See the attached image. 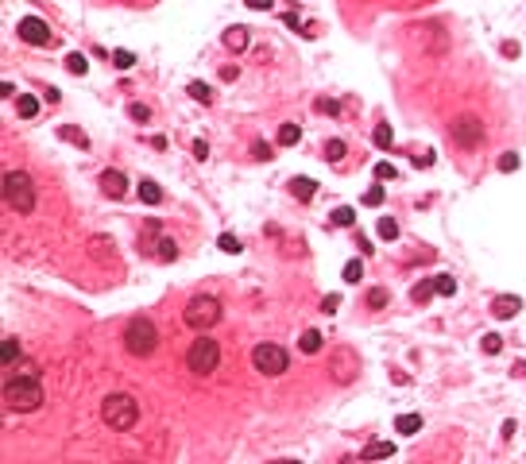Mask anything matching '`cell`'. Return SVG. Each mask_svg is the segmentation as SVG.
I'll list each match as a JSON object with an SVG mask.
<instances>
[{"label": "cell", "instance_id": "cell-48", "mask_svg": "<svg viewBox=\"0 0 526 464\" xmlns=\"http://www.w3.org/2000/svg\"><path fill=\"white\" fill-rule=\"evenodd\" d=\"M414 163H418V166H430V163H434V151H418Z\"/></svg>", "mask_w": 526, "mask_h": 464}, {"label": "cell", "instance_id": "cell-39", "mask_svg": "<svg viewBox=\"0 0 526 464\" xmlns=\"http://www.w3.org/2000/svg\"><path fill=\"white\" fill-rule=\"evenodd\" d=\"M499 171H503V174L518 171V155H515V151H503V155H499Z\"/></svg>", "mask_w": 526, "mask_h": 464}, {"label": "cell", "instance_id": "cell-27", "mask_svg": "<svg viewBox=\"0 0 526 464\" xmlns=\"http://www.w3.org/2000/svg\"><path fill=\"white\" fill-rule=\"evenodd\" d=\"M298 140H302V128L298 124H283V128H279V143H283V147H294Z\"/></svg>", "mask_w": 526, "mask_h": 464}, {"label": "cell", "instance_id": "cell-20", "mask_svg": "<svg viewBox=\"0 0 526 464\" xmlns=\"http://www.w3.org/2000/svg\"><path fill=\"white\" fill-rule=\"evenodd\" d=\"M155 256H159L163 263H175L178 259V244L170 240V236H159V240H155Z\"/></svg>", "mask_w": 526, "mask_h": 464}, {"label": "cell", "instance_id": "cell-31", "mask_svg": "<svg viewBox=\"0 0 526 464\" xmlns=\"http://www.w3.org/2000/svg\"><path fill=\"white\" fill-rule=\"evenodd\" d=\"M217 248H221V252H228V256H236V252H240L244 244H240V236H233V232H225V236H221V240H217Z\"/></svg>", "mask_w": 526, "mask_h": 464}, {"label": "cell", "instance_id": "cell-19", "mask_svg": "<svg viewBox=\"0 0 526 464\" xmlns=\"http://www.w3.org/2000/svg\"><path fill=\"white\" fill-rule=\"evenodd\" d=\"M140 201H147V205H159V201H163V186L151 182V178H143V182H140Z\"/></svg>", "mask_w": 526, "mask_h": 464}, {"label": "cell", "instance_id": "cell-53", "mask_svg": "<svg viewBox=\"0 0 526 464\" xmlns=\"http://www.w3.org/2000/svg\"><path fill=\"white\" fill-rule=\"evenodd\" d=\"M511 375H526V364H515L511 368Z\"/></svg>", "mask_w": 526, "mask_h": 464}, {"label": "cell", "instance_id": "cell-40", "mask_svg": "<svg viewBox=\"0 0 526 464\" xmlns=\"http://www.w3.org/2000/svg\"><path fill=\"white\" fill-rule=\"evenodd\" d=\"M283 24H286V27H294V31H302V35H314V27H306L298 16H294V12H286V16H283Z\"/></svg>", "mask_w": 526, "mask_h": 464}, {"label": "cell", "instance_id": "cell-25", "mask_svg": "<svg viewBox=\"0 0 526 464\" xmlns=\"http://www.w3.org/2000/svg\"><path fill=\"white\" fill-rule=\"evenodd\" d=\"M186 93H190L193 101H201V105H213V89H209L205 82H190L186 85Z\"/></svg>", "mask_w": 526, "mask_h": 464}, {"label": "cell", "instance_id": "cell-10", "mask_svg": "<svg viewBox=\"0 0 526 464\" xmlns=\"http://www.w3.org/2000/svg\"><path fill=\"white\" fill-rule=\"evenodd\" d=\"M329 375H333L337 383H352L360 375V356L352 348H337V356L329 360Z\"/></svg>", "mask_w": 526, "mask_h": 464}, {"label": "cell", "instance_id": "cell-8", "mask_svg": "<svg viewBox=\"0 0 526 464\" xmlns=\"http://www.w3.org/2000/svg\"><path fill=\"white\" fill-rule=\"evenodd\" d=\"M449 136H453V143H457L460 151H476L480 143L488 140V128H484V120H476V116H457L453 128H449Z\"/></svg>", "mask_w": 526, "mask_h": 464}, {"label": "cell", "instance_id": "cell-18", "mask_svg": "<svg viewBox=\"0 0 526 464\" xmlns=\"http://www.w3.org/2000/svg\"><path fill=\"white\" fill-rule=\"evenodd\" d=\"M372 143H376L379 151H391V147H395V132H391V124H387V120H379V124H376Z\"/></svg>", "mask_w": 526, "mask_h": 464}, {"label": "cell", "instance_id": "cell-12", "mask_svg": "<svg viewBox=\"0 0 526 464\" xmlns=\"http://www.w3.org/2000/svg\"><path fill=\"white\" fill-rule=\"evenodd\" d=\"M20 39L31 43V47H47V43H50V27L43 24L39 16H24V20H20Z\"/></svg>", "mask_w": 526, "mask_h": 464}, {"label": "cell", "instance_id": "cell-29", "mask_svg": "<svg viewBox=\"0 0 526 464\" xmlns=\"http://www.w3.org/2000/svg\"><path fill=\"white\" fill-rule=\"evenodd\" d=\"M434 287H437V294H441V298L457 294V279H453V275H437V279H434Z\"/></svg>", "mask_w": 526, "mask_h": 464}, {"label": "cell", "instance_id": "cell-16", "mask_svg": "<svg viewBox=\"0 0 526 464\" xmlns=\"http://www.w3.org/2000/svg\"><path fill=\"white\" fill-rule=\"evenodd\" d=\"M286 190H291V198L309 201L314 194H318V182H314V178H291V182H286Z\"/></svg>", "mask_w": 526, "mask_h": 464}, {"label": "cell", "instance_id": "cell-38", "mask_svg": "<svg viewBox=\"0 0 526 464\" xmlns=\"http://www.w3.org/2000/svg\"><path fill=\"white\" fill-rule=\"evenodd\" d=\"M251 159L268 163V159H271V143H268V140H256V143H251Z\"/></svg>", "mask_w": 526, "mask_h": 464}, {"label": "cell", "instance_id": "cell-28", "mask_svg": "<svg viewBox=\"0 0 526 464\" xmlns=\"http://www.w3.org/2000/svg\"><path fill=\"white\" fill-rule=\"evenodd\" d=\"M333 224H341V229H352V224H356V209H349V205L333 209Z\"/></svg>", "mask_w": 526, "mask_h": 464}, {"label": "cell", "instance_id": "cell-45", "mask_svg": "<svg viewBox=\"0 0 526 464\" xmlns=\"http://www.w3.org/2000/svg\"><path fill=\"white\" fill-rule=\"evenodd\" d=\"M128 113H132V120H136V124H143V120L151 116V108H147V105H132Z\"/></svg>", "mask_w": 526, "mask_h": 464}, {"label": "cell", "instance_id": "cell-47", "mask_svg": "<svg viewBox=\"0 0 526 464\" xmlns=\"http://www.w3.org/2000/svg\"><path fill=\"white\" fill-rule=\"evenodd\" d=\"M193 159H209V143L205 140H193Z\"/></svg>", "mask_w": 526, "mask_h": 464}, {"label": "cell", "instance_id": "cell-41", "mask_svg": "<svg viewBox=\"0 0 526 464\" xmlns=\"http://www.w3.org/2000/svg\"><path fill=\"white\" fill-rule=\"evenodd\" d=\"M395 174H399V171H395V163H376V178H379V182H391Z\"/></svg>", "mask_w": 526, "mask_h": 464}, {"label": "cell", "instance_id": "cell-4", "mask_svg": "<svg viewBox=\"0 0 526 464\" xmlns=\"http://www.w3.org/2000/svg\"><path fill=\"white\" fill-rule=\"evenodd\" d=\"M4 201L12 213H35V186L27 171H8L4 174Z\"/></svg>", "mask_w": 526, "mask_h": 464}, {"label": "cell", "instance_id": "cell-11", "mask_svg": "<svg viewBox=\"0 0 526 464\" xmlns=\"http://www.w3.org/2000/svg\"><path fill=\"white\" fill-rule=\"evenodd\" d=\"M85 248H89V259H93V263H101V267H112V263L120 259V256H117V244H112L105 232H93Z\"/></svg>", "mask_w": 526, "mask_h": 464}, {"label": "cell", "instance_id": "cell-30", "mask_svg": "<svg viewBox=\"0 0 526 464\" xmlns=\"http://www.w3.org/2000/svg\"><path fill=\"white\" fill-rule=\"evenodd\" d=\"M379 236H383V240H399V221L383 217V221H379Z\"/></svg>", "mask_w": 526, "mask_h": 464}, {"label": "cell", "instance_id": "cell-2", "mask_svg": "<svg viewBox=\"0 0 526 464\" xmlns=\"http://www.w3.org/2000/svg\"><path fill=\"white\" fill-rule=\"evenodd\" d=\"M101 422L117 433L136 430V422H140V403H136L128 391H112V395H105V403H101Z\"/></svg>", "mask_w": 526, "mask_h": 464}, {"label": "cell", "instance_id": "cell-14", "mask_svg": "<svg viewBox=\"0 0 526 464\" xmlns=\"http://www.w3.org/2000/svg\"><path fill=\"white\" fill-rule=\"evenodd\" d=\"M518 310H523V294H495L492 298V317H499V321L515 317Z\"/></svg>", "mask_w": 526, "mask_h": 464}, {"label": "cell", "instance_id": "cell-36", "mask_svg": "<svg viewBox=\"0 0 526 464\" xmlns=\"http://www.w3.org/2000/svg\"><path fill=\"white\" fill-rule=\"evenodd\" d=\"M360 279H364V263H360V259L344 263V282H360Z\"/></svg>", "mask_w": 526, "mask_h": 464}, {"label": "cell", "instance_id": "cell-52", "mask_svg": "<svg viewBox=\"0 0 526 464\" xmlns=\"http://www.w3.org/2000/svg\"><path fill=\"white\" fill-rule=\"evenodd\" d=\"M356 248H360V252H367V256H372V240H367V236H356Z\"/></svg>", "mask_w": 526, "mask_h": 464}, {"label": "cell", "instance_id": "cell-17", "mask_svg": "<svg viewBox=\"0 0 526 464\" xmlns=\"http://www.w3.org/2000/svg\"><path fill=\"white\" fill-rule=\"evenodd\" d=\"M387 456H395V441H376V445H367L364 453H360V461H387Z\"/></svg>", "mask_w": 526, "mask_h": 464}, {"label": "cell", "instance_id": "cell-22", "mask_svg": "<svg viewBox=\"0 0 526 464\" xmlns=\"http://www.w3.org/2000/svg\"><path fill=\"white\" fill-rule=\"evenodd\" d=\"M59 136H62V140H70L74 147H89V136H85L78 124H62V128H59Z\"/></svg>", "mask_w": 526, "mask_h": 464}, {"label": "cell", "instance_id": "cell-37", "mask_svg": "<svg viewBox=\"0 0 526 464\" xmlns=\"http://www.w3.org/2000/svg\"><path fill=\"white\" fill-rule=\"evenodd\" d=\"M326 159H329V163H341V159H344V143L341 140H329L326 143Z\"/></svg>", "mask_w": 526, "mask_h": 464}, {"label": "cell", "instance_id": "cell-54", "mask_svg": "<svg viewBox=\"0 0 526 464\" xmlns=\"http://www.w3.org/2000/svg\"><path fill=\"white\" fill-rule=\"evenodd\" d=\"M402 4H414V0H402Z\"/></svg>", "mask_w": 526, "mask_h": 464}, {"label": "cell", "instance_id": "cell-3", "mask_svg": "<svg viewBox=\"0 0 526 464\" xmlns=\"http://www.w3.org/2000/svg\"><path fill=\"white\" fill-rule=\"evenodd\" d=\"M186 368H190L193 375H213L221 368V345L209 337V333H201V337L186 348Z\"/></svg>", "mask_w": 526, "mask_h": 464}, {"label": "cell", "instance_id": "cell-43", "mask_svg": "<svg viewBox=\"0 0 526 464\" xmlns=\"http://www.w3.org/2000/svg\"><path fill=\"white\" fill-rule=\"evenodd\" d=\"M341 310V294H326L321 298V314H337Z\"/></svg>", "mask_w": 526, "mask_h": 464}, {"label": "cell", "instance_id": "cell-34", "mask_svg": "<svg viewBox=\"0 0 526 464\" xmlns=\"http://www.w3.org/2000/svg\"><path fill=\"white\" fill-rule=\"evenodd\" d=\"M480 345H484V352H488V356H495V352H503V337H499V333H488V337L480 340Z\"/></svg>", "mask_w": 526, "mask_h": 464}, {"label": "cell", "instance_id": "cell-13", "mask_svg": "<svg viewBox=\"0 0 526 464\" xmlns=\"http://www.w3.org/2000/svg\"><path fill=\"white\" fill-rule=\"evenodd\" d=\"M101 194L112 201H124L128 194V174L124 171H101Z\"/></svg>", "mask_w": 526, "mask_h": 464}, {"label": "cell", "instance_id": "cell-5", "mask_svg": "<svg viewBox=\"0 0 526 464\" xmlns=\"http://www.w3.org/2000/svg\"><path fill=\"white\" fill-rule=\"evenodd\" d=\"M124 348H128V356L147 360L151 352L159 348V329H155L147 317H136V321H128V329H124Z\"/></svg>", "mask_w": 526, "mask_h": 464}, {"label": "cell", "instance_id": "cell-42", "mask_svg": "<svg viewBox=\"0 0 526 464\" xmlns=\"http://www.w3.org/2000/svg\"><path fill=\"white\" fill-rule=\"evenodd\" d=\"M112 62H117L120 70H128V66H136V55H132V50H117V55H112Z\"/></svg>", "mask_w": 526, "mask_h": 464}, {"label": "cell", "instance_id": "cell-32", "mask_svg": "<svg viewBox=\"0 0 526 464\" xmlns=\"http://www.w3.org/2000/svg\"><path fill=\"white\" fill-rule=\"evenodd\" d=\"M367 306H372V310H383V306H387V290H383V287H372V290H367Z\"/></svg>", "mask_w": 526, "mask_h": 464}, {"label": "cell", "instance_id": "cell-51", "mask_svg": "<svg viewBox=\"0 0 526 464\" xmlns=\"http://www.w3.org/2000/svg\"><path fill=\"white\" fill-rule=\"evenodd\" d=\"M503 55H507V58H518V43L507 39V43H503Z\"/></svg>", "mask_w": 526, "mask_h": 464}, {"label": "cell", "instance_id": "cell-44", "mask_svg": "<svg viewBox=\"0 0 526 464\" xmlns=\"http://www.w3.org/2000/svg\"><path fill=\"white\" fill-rule=\"evenodd\" d=\"M318 113H326V116H337V113H341V105H337V101H329V97H321V101H318Z\"/></svg>", "mask_w": 526, "mask_h": 464}, {"label": "cell", "instance_id": "cell-23", "mask_svg": "<svg viewBox=\"0 0 526 464\" xmlns=\"http://www.w3.org/2000/svg\"><path fill=\"white\" fill-rule=\"evenodd\" d=\"M16 113L24 116V120H35V116H39V101H35L31 93H24V97H16Z\"/></svg>", "mask_w": 526, "mask_h": 464}, {"label": "cell", "instance_id": "cell-24", "mask_svg": "<svg viewBox=\"0 0 526 464\" xmlns=\"http://www.w3.org/2000/svg\"><path fill=\"white\" fill-rule=\"evenodd\" d=\"M395 426H399L402 437H414V433L422 430V418H418V414H402V418H395Z\"/></svg>", "mask_w": 526, "mask_h": 464}, {"label": "cell", "instance_id": "cell-1", "mask_svg": "<svg viewBox=\"0 0 526 464\" xmlns=\"http://www.w3.org/2000/svg\"><path fill=\"white\" fill-rule=\"evenodd\" d=\"M4 406L12 414H31L43 406V387H39V372H4Z\"/></svg>", "mask_w": 526, "mask_h": 464}, {"label": "cell", "instance_id": "cell-33", "mask_svg": "<svg viewBox=\"0 0 526 464\" xmlns=\"http://www.w3.org/2000/svg\"><path fill=\"white\" fill-rule=\"evenodd\" d=\"M430 294H437L434 279H430V282H418V287H414V302H418V306H422V302H430Z\"/></svg>", "mask_w": 526, "mask_h": 464}, {"label": "cell", "instance_id": "cell-7", "mask_svg": "<svg viewBox=\"0 0 526 464\" xmlns=\"http://www.w3.org/2000/svg\"><path fill=\"white\" fill-rule=\"evenodd\" d=\"M251 368H256L259 375H283L286 368H291V356H286L283 345H271V340H263V345L251 348Z\"/></svg>", "mask_w": 526, "mask_h": 464}, {"label": "cell", "instance_id": "cell-50", "mask_svg": "<svg viewBox=\"0 0 526 464\" xmlns=\"http://www.w3.org/2000/svg\"><path fill=\"white\" fill-rule=\"evenodd\" d=\"M248 8H256V12H268V8H271V0H248Z\"/></svg>", "mask_w": 526, "mask_h": 464}, {"label": "cell", "instance_id": "cell-21", "mask_svg": "<svg viewBox=\"0 0 526 464\" xmlns=\"http://www.w3.org/2000/svg\"><path fill=\"white\" fill-rule=\"evenodd\" d=\"M20 360V340L16 337H4V345H0V364L12 368Z\"/></svg>", "mask_w": 526, "mask_h": 464}, {"label": "cell", "instance_id": "cell-49", "mask_svg": "<svg viewBox=\"0 0 526 464\" xmlns=\"http://www.w3.org/2000/svg\"><path fill=\"white\" fill-rule=\"evenodd\" d=\"M221 78H225V82H236V78H240V70H236V66H225V70H221Z\"/></svg>", "mask_w": 526, "mask_h": 464}, {"label": "cell", "instance_id": "cell-35", "mask_svg": "<svg viewBox=\"0 0 526 464\" xmlns=\"http://www.w3.org/2000/svg\"><path fill=\"white\" fill-rule=\"evenodd\" d=\"M66 70H70V74H85V70H89L85 55H66Z\"/></svg>", "mask_w": 526, "mask_h": 464}, {"label": "cell", "instance_id": "cell-6", "mask_svg": "<svg viewBox=\"0 0 526 464\" xmlns=\"http://www.w3.org/2000/svg\"><path fill=\"white\" fill-rule=\"evenodd\" d=\"M182 317H186V325H190V329L205 333V329H213V325L221 321V302L213 298V294H193V298L186 302Z\"/></svg>", "mask_w": 526, "mask_h": 464}, {"label": "cell", "instance_id": "cell-15", "mask_svg": "<svg viewBox=\"0 0 526 464\" xmlns=\"http://www.w3.org/2000/svg\"><path fill=\"white\" fill-rule=\"evenodd\" d=\"M221 43H225V50H233V55H244L248 50V43H251V31L244 24H236V27H225V35H221Z\"/></svg>", "mask_w": 526, "mask_h": 464}, {"label": "cell", "instance_id": "cell-9", "mask_svg": "<svg viewBox=\"0 0 526 464\" xmlns=\"http://www.w3.org/2000/svg\"><path fill=\"white\" fill-rule=\"evenodd\" d=\"M407 39L418 43L426 55H445V50H449V31H445L441 24H414L407 31Z\"/></svg>", "mask_w": 526, "mask_h": 464}, {"label": "cell", "instance_id": "cell-46", "mask_svg": "<svg viewBox=\"0 0 526 464\" xmlns=\"http://www.w3.org/2000/svg\"><path fill=\"white\" fill-rule=\"evenodd\" d=\"M364 201H367V205H383V186H372Z\"/></svg>", "mask_w": 526, "mask_h": 464}, {"label": "cell", "instance_id": "cell-26", "mask_svg": "<svg viewBox=\"0 0 526 464\" xmlns=\"http://www.w3.org/2000/svg\"><path fill=\"white\" fill-rule=\"evenodd\" d=\"M298 348H302V352H318V348H321V333L318 329H306L298 337Z\"/></svg>", "mask_w": 526, "mask_h": 464}]
</instances>
